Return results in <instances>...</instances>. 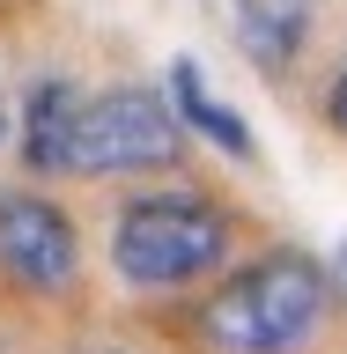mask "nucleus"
Listing matches in <instances>:
<instances>
[{
	"mask_svg": "<svg viewBox=\"0 0 347 354\" xmlns=\"http://www.w3.org/2000/svg\"><path fill=\"white\" fill-rule=\"evenodd\" d=\"M0 273L30 295H66L82 273V229L44 192H0Z\"/></svg>",
	"mask_w": 347,
	"mask_h": 354,
	"instance_id": "nucleus-4",
	"label": "nucleus"
},
{
	"mask_svg": "<svg viewBox=\"0 0 347 354\" xmlns=\"http://www.w3.org/2000/svg\"><path fill=\"white\" fill-rule=\"evenodd\" d=\"M170 111L199 133V140H215V148H229L237 162H251V133H244V118H237L229 104H215V96H207L199 59H177V66H170Z\"/></svg>",
	"mask_w": 347,
	"mask_h": 354,
	"instance_id": "nucleus-7",
	"label": "nucleus"
},
{
	"mask_svg": "<svg viewBox=\"0 0 347 354\" xmlns=\"http://www.w3.org/2000/svg\"><path fill=\"white\" fill-rule=\"evenodd\" d=\"M96 354H126V347H96Z\"/></svg>",
	"mask_w": 347,
	"mask_h": 354,
	"instance_id": "nucleus-10",
	"label": "nucleus"
},
{
	"mask_svg": "<svg viewBox=\"0 0 347 354\" xmlns=\"http://www.w3.org/2000/svg\"><path fill=\"white\" fill-rule=\"evenodd\" d=\"M340 281H347V251H340Z\"/></svg>",
	"mask_w": 347,
	"mask_h": 354,
	"instance_id": "nucleus-9",
	"label": "nucleus"
},
{
	"mask_svg": "<svg viewBox=\"0 0 347 354\" xmlns=\"http://www.w3.org/2000/svg\"><path fill=\"white\" fill-rule=\"evenodd\" d=\"M237 221L207 192H141L118 207L111 229V266L133 288H193L215 266H229Z\"/></svg>",
	"mask_w": 347,
	"mask_h": 354,
	"instance_id": "nucleus-2",
	"label": "nucleus"
},
{
	"mask_svg": "<svg viewBox=\"0 0 347 354\" xmlns=\"http://www.w3.org/2000/svg\"><path fill=\"white\" fill-rule=\"evenodd\" d=\"M326 303H332V288L318 273V259L266 251L199 303V347L207 354H296L318 332Z\"/></svg>",
	"mask_w": 347,
	"mask_h": 354,
	"instance_id": "nucleus-1",
	"label": "nucleus"
},
{
	"mask_svg": "<svg viewBox=\"0 0 347 354\" xmlns=\"http://www.w3.org/2000/svg\"><path fill=\"white\" fill-rule=\"evenodd\" d=\"M185 148V118H177L155 88H104L82 96L74 140H66V170L74 177H126V170H163Z\"/></svg>",
	"mask_w": 347,
	"mask_h": 354,
	"instance_id": "nucleus-3",
	"label": "nucleus"
},
{
	"mask_svg": "<svg viewBox=\"0 0 347 354\" xmlns=\"http://www.w3.org/2000/svg\"><path fill=\"white\" fill-rule=\"evenodd\" d=\"M74 118H82V88H74V82H37V88H30V111H22V162H30L37 177H60L66 170Z\"/></svg>",
	"mask_w": 347,
	"mask_h": 354,
	"instance_id": "nucleus-6",
	"label": "nucleus"
},
{
	"mask_svg": "<svg viewBox=\"0 0 347 354\" xmlns=\"http://www.w3.org/2000/svg\"><path fill=\"white\" fill-rule=\"evenodd\" d=\"M326 118L347 133V59H340V74H332V88H326Z\"/></svg>",
	"mask_w": 347,
	"mask_h": 354,
	"instance_id": "nucleus-8",
	"label": "nucleus"
},
{
	"mask_svg": "<svg viewBox=\"0 0 347 354\" xmlns=\"http://www.w3.org/2000/svg\"><path fill=\"white\" fill-rule=\"evenodd\" d=\"M310 22H318L310 0H237V44L251 52V66H266V74H281V66L303 59Z\"/></svg>",
	"mask_w": 347,
	"mask_h": 354,
	"instance_id": "nucleus-5",
	"label": "nucleus"
}]
</instances>
